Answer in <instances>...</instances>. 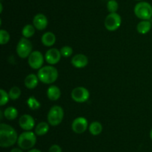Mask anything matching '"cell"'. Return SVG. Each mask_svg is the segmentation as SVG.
Segmentation results:
<instances>
[{"label": "cell", "instance_id": "6da1fadb", "mask_svg": "<svg viewBox=\"0 0 152 152\" xmlns=\"http://www.w3.org/2000/svg\"><path fill=\"white\" fill-rule=\"evenodd\" d=\"M18 134L16 130L7 124L0 125V146L10 148L17 143Z\"/></svg>", "mask_w": 152, "mask_h": 152}, {"label": "cell", "instance_id": "7a4b0ae2", "mask_svg": "<svg viewBox=\"0 0 152 152\" xmlns=\"http://www.w3.org/2000/svg\"><path fill=\"white\" fill-rule=\"evenodd\" d=\"M37 76L40 81L45 84H51L57 80L59 72L56 67L52 65H48L38 70Z\"/></svg>", "mask_w": 152, "mask_h": 152}, {"label": "cell", "instance_id": "3957f363", "mask_svg": "<svg viewBox=\"0 0 152 152\" xmlns=\"http://www.w3.org/2000/svg\"><path fill=\"white\" fill-rule=\"evenodd\" d=\"M37 143V136L31 131H25L18 137L17 145L22 150H31Z\"/></svg>", "mask_w": 152, "mask_h": 152}, {"label": "cell", "instance_id": "277c9868", "mask_svg": "<svg viewBox=\"0 0 152 152\" xmlns=\"http://www.w3.org/2000/svg\"><path fill=\"white\" fill-rule=\"evenodd\" d=\"M135 16L142 20H149L152 17V6L147 1H140L134 8Z\"/></svg>", "mask_w": 152, "mask_h": 152}, {"label": "cell", "instance_id": "5b68a950", "mask_svg": "<svg viewBox=\"0 0 152 152\" xmlns=\"http://www.w3.org/2000/svg\"><path fill=\"white\" fill-rule=\"evenodd\" d=\"M64 118V110L62 107L54 105L49 110L48 113V122L51 126H58L60 125Z\"/></svg>", "mask_w": 152, "mask_h": 152}, {"label": "cell", "instance_id": "8992f818", "mask_svg": "<svg viewBox=\"0 0 152 152\" xmlns=\"http://www.w3.org/2000/svg\"><path fill=\"white\" fill-rule=\"evenodd\" d=\"M32 43L28 39L22 37L20 39L16 46V54L20 58H28L33 52Z\"/></svg>", "mask_w": 152, "mask_h": 152}, {"label": "cell", "instance_id": "52a82bcc", "mask_svg": "<svg viewBox=\"0 0 152 152\" xmlns=\"http://www.w3.org/2000/svg\"><path fill=\"white\" fill-rule=\"evenodd\" d=\"M122 24V18L117 13H110L104 21L105 28L109 31H115Z\"/></svg>", "mask_w": 152, "mask_h": 152}, {"label": "cell", "instance_id": "ba28073f", "mask_svg": "<svg viewBox=\"0 0 152 152\" xmlns=\"http://www.w3.org/2000/svg\"><path fill=\"white\" fill-rule=\"evenodd\" d=\"M71 95L75 102L84 103L90 98V92L88 89L84 86H77L73 89Z\"/></svg>", "mask_w": 152, "mask_h": 152}, {"label": "cell", "instance_id": "9c48e42d", "mask_svg": "<svg viewBox=\"0 0 152 152\" xmlns=\"http://www.w3.org/2000/svg\"><path fill=\"white\" fill-rule=\"evenodd\" d=\"M45 58L39 51H33L28 58V65L33 69H39L42 67Z\"/></svg>", "mask_w": 152, "mask_h": 152}, {"label": "cell", "instance_id": "30bf717a", "mask_svg": "<svg viewBox=\"0 0 152 152\" xmlns=\"http://www.w3.org/2000/svg\"><path fill=\"white\" fill-rule=\"evenodd\" d=\"M88 122L85 117L80 116L77 117L73 121L71 124V128L75 134H81L86 131L88 128Z\"/></svg>", "mask_w": 152, "mask_h": 152}, {"label": "cell", "instance_id": "8fae6325", "mask_svg": "<svg viewBox=\"0 0 152 152\" xmlns=\"http://www.w3.org/2000/svg\"><path fill=\"white\" fill-rule=\"evenodd\" d=\"M62 55L60 50L56 48H50L46 52L45 55V60L49 65H55L60 61Z\"/></svg>", "mask_w": 152, "mask_h": 152}, {"label": "cell", "instance_id": "7c38bea8", "mask_svg": "<svg viewBox=\"0 0 152 152\" xmlns=\"http://www.w3.org/2000/svg\"><path fill=\"white\" fill-rule=\"evenodd\" d=\"M19 125L24 131H31L35 127V120L29 114H24L19 119Z\"/></svg>", "mask_w": 152, "mask_h": 152}, {"label": "cell", "instance_id": "4fadbf2b", "mask_svg": "<svg viewBox=\"0 0 152 152\" xmlns=\"http://www.w3.org/2000/svg\"><path fill=\"white\" fill-rule=\"evenodd\" d=\"M33 25H34L36 29L39 31H43L47 28L48 25L47 16L43 13H37L33 19Z\"/></svg>", "mask_w": 152, "mask_h": 152}, {"label": "cell", "instance_id": "5bb4252c", "mask_svg": "<svg viewBox=\"0 0 152 152\" xmlns=\"http://www.w3.org/2000/svg\"><path fill=\"white\" fill-rule=\"evenodd\" d=\"M71 63L75 68L82 69L88 64V58L83 54H77L71 58Z\"/></svg>", "mask_w": 152, "mask_h": 152}, {"label": "cell", "instance_id": "9a60e30c", "mask_svg": "<svg viewBox=\"0 0 152 152\" xmlns=\"http://www.w3.org/2000/svg\"><path fill=\"white\" fill-rule=\"evenodd\" d=\"M56 36L51 31H47L44 33L41 37V42L46 47H51L56 43Z\"/></svg>", "mask_w": 152, "mask_h": 152}, {"label": "cell", "instance_id": "2e32d148", "mask_svg": "<svg viewBox=\"0 0 152 152\" xmlns=\"http://www.w3.org/2000/svg\"><path fill=\"white\" fill-rule=\"evenodd\" d=\"M39 79L37 75L31 73V74L28 75L25 77V80H24V83H25V86L28 89H33L37 87L39 83Z\"/></svg>", "mask_w": 152, "mask_h": 152}, {"label": "cell", "instance_id": "e0dca14e", "mask_svg": "<svg viewBox=\"0 0 152 152\" xmlns=\"http://www.w3.org/2000/svg\"><path fill=\"white\" fill-rule=\"evenodd\" d=\"M47 96L50 101H57L61 97V90L56 85H51L47 89Z\"/></svg>", "mask_w": 152, "mask_h": 152}, {"label": "cell", "instance_id": "ac0fdd59", "mask_svg": "<svg viewBox=\"0 0 152 152\" xmlns=\"http://www.w3.org/2000/svg\"><path fill=\"white\" fill-rule=\"evenodd\" d=\"M151 26L149 20H142L137 25V31L140 34H146L151 31Z\"/></svg>", "mask_w": 152, "mask_h": 152}, {"label": "cell", "instance_id": "d6986e66", "mask_svg": "<svg viewBox=\"0 0 152 152\" xmlns=\"http://www.w3.org/2000/svg\"><path fill=\"white\" fill-rule=\"evenodd\" d=\"M49 131V123L45 122H41L37 125L34 129V133L36 135L39 137L44 136Z\"/></svg>", "mask_w": 152, "mask_h": 152}, {"label": "cell", "instance_id": "ffe728a7", "mask_svg": "<svg viewBox=\"0 0 152 152\" xmlns=\"http://www.w3.org/2000/svg\"><path fill=\"white\" fill-rule=\"evenodd\" d=\"M89 132L93 136H98L102 133V125L99 122L95 121V122H92L89 125L88 127Z\"/></svg>", "mask_w": 152, "mask_h": 152}, {"label": "cell", "instance_id": "44dd1931", "mask_svg": "<svg viewBox=\"0 0 152 152\" xmlns=\"http://www.w3.org/2000/svg\"><path fill=\"white\" fill-rule=\"evenodd\" d=\"M4 116L7 120H14L18 116L17 109L13 107H8L3 112Z\"/></svg>", "mask_w": 152, "mask_h": 152}, {"label": "cell", "instance_id": "7402d4cb", "mask_svg": "<svg viewBox=\"0 0 152 152\" xmlns=\"http://www.w3.org/2000/svg\"><path fill=\"white\" fill-rule=\"evenodd\" d=\"M36 31V28L34 27V25H31V24H28V25H25L22 30V34L23 37L25 38H31L34 35Z\"/></svg>", "mask_w": 152, "mask_h": 152}, {"label": "cell", "instance_id": "603a6c76", "mask_svg": "<svg viewBox=\"0 0 152 152\" xmlns=\"http://www.w3.org/2000/svg\"><path fill=\"white\" fill-rule=\"evenodd\" d=\"M27 104H28V107L32 110H38L41 107V104L39 101L34 96H31L28 98L27 100Z\"/></svg>", "mask_w": 152, "mask_h": 152}, {"label": "cell", "instance_id": "cb8c5ba5", "mask_svg": "<svg viewBox=\"0 0 152 152\" xmlns=\"http://www.w3.org/2000/svg\"><path fill=\"white\" fill-rule=\"evenodd\" d=\"M21 93H22V92H21L20 88H19V86H13V87L10 88V90H9L8 92L10 98L11 100H13V101H16V100H17L18 98L20 97Z\"/></svg>", "mask_w": 152, "mask_h": 152}, {"label": "cell", "instance_id": "d4e9b609", "mask_svg": "<svg viewBox=\"0 0 152 152\" xmlns=\"http://www.w3.org/2000/svg\"><path fill=\"white\" fill-rule=\"evenodd\" d=\"M107 9L110 13H117L119 9V4L116 0H109L107 2Z\"/></svg>", "mask_w": 152, "mask_h": 152}, {"label": "cell", "instance_id": "484cf974", "mask_svg": "<svg viewBox=\"0 0 152 152\" xmlns=\"http://www.w3.org/2000/svg\"><path fill=\"white\" fill-rule=\"evenodd\" d=\"M10 39V34L6 30H0V43L1 45L7 44Z\"/></svg>", "mask_w": 152, "mask_h": 152}, {"label": "cell", "instance_id": "4316f807", "mask_svg": "<svg viewBox=\"0 0 152 152\" xmlns=\"http://www.w3.org/2000/svg\"><path fill=\"white\" fill-rule=\"evenodd\" d=\"M60 53L63 58H70L73 54V49L69 46H64L61 48Z\"/></svg>", "mask_w": 152, "mask_h": 152}, {"label": "cell", "instance_id": "83f0119b", "mask_svg": "<svg viewBox=\"0 0 152 152\" xmlns=\"http://www.w3.org/2000/svg\"><path fill=\"white\" fill-rule=\"evenodd\" d=\"M0 94H1V98H0V105L4 106L8 103L9 100L10 99L9 96L8 92H6L4 89H0Z\"/></svg>", "mask_w": 152, "mask_h": 152}, {"label": "cell", "instance_id": "f1b7e54d", "mask_svg": "<svg viewBox=\"0 0 152 152\" xmlns=\"http://www.w3.org/2000/svg\"><path fill=\"white\" fill-rule=\"evenodd\" d=\"M48 152H62V148L56 144H53L49 148Z\"/></svg>", "mask_w": 152, "mask_h": 152}, {"label": "cell", "instance_id": "f546056e", "mask_svg": "<svg viewBox=\"0 0 152 152\" xmlns=\"http://www.w3.org/2000/svg\"><path fill=\"white\" fill-rule=\"evenodd\" d=\"M10 152H24L23 150L20 148H13L10 150Z\"/></svg>", "mask_w": 152, "mask_h": 152}, {"label": "cell", "instance_id": "4dcf8cb0", "mask_svg": "<svg viewBox=\"0 0 152 152\" xmlns=\"http://www.w3.org/2000/svg\"><path fill=\"white\" fill-rule=\"evenodd\" d=\"M28 152H42L41 151L39 150V149H37V148H32L31 149V150L28 151Z\"/></svg>", "mask_w": 152, "mask_h": 152}, {"label": "cell", "instance_id": "1f68e13d", "mask_svg": "<svg viewBox=\"0 0 152 152\" xmlns=\"http://www.w3.org/2000/svg\"><path fill=\"white\" fill-rule=\"evenodd\" d=\"M150 138H151V139L152 140V128H151V131H150Z\"/></svg>", "mask_w": 152, "mask_h": 152}, {"label": "cell", "instance_id": "d6a6232c", "mask_svg": "<svg viewBox=\"0 0 152 152\" xmlns=\"http://www.w3.org/2000/svg\"><path fill=\"white\" fill-rule=\"evenodd\" d=\"M0 7H1V10H0V12H1H1H2V9H3L2 4H1H1H0Z\"/></svg>", "mask_w": 152, "mask_h": 152}, {"label": "cell", "instance_id": "836d02e7", "mask_svg": "<svg viewBox=\"0 0 152 152\" xmlns=\"http://www.w3.org/2000/svg\"><path fill=\"white\" fill-rule=\"evenodd\" d=\"M136 1H142V0H136Z\"/></svg>", "mask_w": 152, "mask_h": 152}]
</instances>
